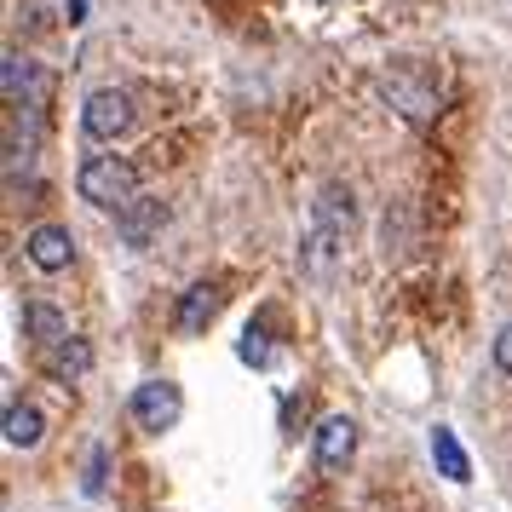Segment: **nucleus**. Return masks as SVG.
I'll return each mask as SVG.
<instances>
[{
    "label": "nucleus",
    "mask_w": 512,
    "mask_h": 512,
    "mask_svg": "<svg viewBox=\"0 0 512 512\" xmlns=\"http://www.w3.org/2000/svg\"><path fill=\"white\" fill-rule=\"evenodd\" d=\"M236 357H242L248 369H265V363H271V346H265V328H259V323L242 328V346H236Z\"/></svg>",
    "instance_id": "nucleus-16"
},
{
    "label": "nucleus",
    "mask_w": 512,
    "mask_h": 512,
    "mask_svg": "<svg viewBox=\"0 0 512 512\" xmlns=\"http://www.w3.org/2000/svg\"><path fill=\"white\" fill-rule=\"evenodd\" d=\"M133 121H139V110H133L127 87H93V93L81 98V133L98 144H116Z\"/></svg>",
    "instance_id": "nucleus-3"
},
{
    "label": "nucleus",
    "mask_w": 512,
    "mask_h": 512,
    "mask_svg": "<svg viewBox=\"0 0 512 512\" xmlns=\"http://www.w3.org/2000/svg\"><path fill=\"white\" fill-rule=\"evenodd\" d=\"M311 219L328 225V231L351 236V225H357V196H351L346 185H323L317 190V202H311Z\"/></svg>",
    "instance_id": "nucleus-11"
},
{
    "label": "nucleus",
    "mask_w": 512,
    "mask_h": 512,
    "mask_svg": "<svg viewBox=\"0 0 512 512\" xmlns=\"http://www.w3.org/2000/svg\"><path fill=\"white\" fill-rule=\"evenodd\" d=\"M47 438V420L35 403H6V443L12 449H35V443Z\"/></svg>",
    "instance_id": "nucleus-14"
},
{
    "label": "nucleus",
    "mask_w": 512,
    "mask_h": 512,
    "mask_svg": "<svg viewBox=\"0 0 512 512\" xmlns=\"http://www.w3.org/2000/svg\"><path fill=\"white\" fill-rule=\"evenodd\" d=\"M75 190H81V202H93L104 213H127L139 202V167L127 156H87L75 173Z\"/></svg>",
    "instance_id": "nucleus-1"
},
{
    "label": "nucleus",
    "mask_w": 512,
    "mask_h": 512,
    "mask_svg": "<svg viewBox=\"0 0 512 512\" xmlns=\"http://www.w3.org/2000/svg\"><path fill=\"white\" fill-rule=\"evenodd\" d=\"M495 369H501V374L512 380V323L495 328Z\"/></svg>",
    "instance_id": "nucleus-18"
},
{
    "label": "nucleus",
    "mask_w": 512,
    "mask_h": 512,
    "mask_svg": "<svg viewBox=\"0 0 512 512\" xmlns=\"http://www.w3.org/2000/svg\"><path fill=\"white\" fill-rule=\"evenodd\" d=\"M432 461H438V472L449 478V484H466V478H472V461H466L461 438H455L449 426H438V432H432Z\"/></svg>",
    "instance_id": "nucleus-15"
},
{
    "label": "nucleus",
    "mask_w": 512,
    "mask_h": 512,
    "mask_svg": "<svg viewBox=\"0 0 512 512\" xmlns=\"http://www.w3.org/2000/svg\"><path fill=\"white\" fill-rule=\"evenodd\" d=\"M213 311H219V288L213 282H190L179 294V334H202L213 323Z\"/></svg>",
    "instance_id": "nucleus-12"
},
{
    "label": "nucleus",
    "mask_w": 512,
    "mask_h": 512,
    "mask_svg": "<svg viewBox=\"0 0 512 512\" xmlns=\"http://www.w3.org/2000/svg\"><path fill=\"white\" fill-rule=\"evenodd\" d=\"M311 449H317V466H323V472H346V461L357 455V420L351 415H328L323 426H317Z\"/></svg>",
    "instance_id": "nucleus-8"
},
{
    "label": "nucleus",
    "mask_w": 512,
    "mask_h": 512,
    "mask_svg": "<svg viewBox=\"0 0 512 512\" xmlns=\"http://www.w3.org/2000/svg\"><path fill=\"white\" fill-rule=\"evenodd\" d=\"M41 369H47L58 386H75V380H87V374H93V346H87L81 334H70L64 346L41 351Z\"/></svg>",
    "instance_id": "nucleus-9"
},
{
    "label": "nucleus",
    "mask_w": 512,
    "mask_h": 512,
    "mask_svg": "<svg viewBox=\"0 0 512 512\" xmlns=\"http://www.w3.org/2000/svg\"><path fill=\"white\" fill-rule=\"evenodd\" d=\"M24 259L35 265V271H47V277L70 271V259H75V236H70V225H35V231L24 236Z\"/></svg>",
    "instance_id": "nucleus-6"
},
{
    "label": "nucleus",
    "mask_w": 512,
    "mask_h": 512,
    "mask_svg": "<svg viewBox=\"0 0 512 512\" xmlns=\"http://www.w3.org/2000/svg\"><path fill=\"white\" fill-rule=\"evenodd\" d=\"M185 415V392L173 386V380H144L139 392H133V420H139V432H173Z\"/></svg>",
    "instance_id": "nucleus-4"
},
{
    "label": "nucleus",
    "mask_w": 512,
    "mask_h": 512,
    "mask_svg": "<svg viewBox=\"0 0 512 512\" xmlns=\"http://www.w3.org/2000/svg\"><path fill=\"white\" fill-rule=\"evenodd\" d=\"M346 242L351 236H340V231H328V225H305V236H300V271H305V282H328L334 277V265H340V254H346Z\"/></svg>",
    "instance_id": "nucleus-5"
},
{
    "label": "nucleus",
    "mask_w": 512,
    "mask_h": 512,
    "mask_svg": "<svg viewBox=\"0 0 512 512\" xmlns=\"http://www.w3.org/2000/svg\"><path fill=\"white\" fill-rule=\"evenodd\" d=\"M374 87H380V98L392 104L397 116L415 121V127H426V121L438 116V87H432V81H426L415 64H392V70L380 75Z\"/></svg>",
    "instance_id": "nucleus-2"
},
{
    "label": "nucleus",
    "mask_w": 512,
    "mask_h": 512,
    "mask_svg": "<svg viewBox=\"0 0 512 512\" xmlns=\"http://www.w3.org/2000/svg\"><path fill=\"white\" fill-rule=\"evenodd\" d=\"M167 213H173V208H167L162 196H139L127 213H116V236L127 242V248H150V242L162 236Z\"/></svg>",
    "instance_id": "nucleus-7"
},
{
    "label": "nucleus",
    "mask_w": 512,
    "mask_h": 512,
    "mask_svg": "<svg viewBox=\"0 0 512 512\" xmlns=\"http://www.w3.org/2000/svg\"><path fill=\"white\" fill-rule=\"evenodd\" d=\"M104 472H110V443H93V455H87V478H81V489H87V495H104V484H110Z\"/></svg>",
    "instance_id": "nucleus-17"
},
{
    "label": "nucleus",
    "mask_w": 512,
    "mask_h": 512,
    "mask_svg": "<svg viewBox=\"0 0 512 512\" xmlns=\"http://www.w3.org/2000/svg\"><path fill=\"white\" fill-rule=\"evenodd\" d=\"M35 87H41V70H35V58H24V52H6V104L18 110H35Z\"/></svg>",
    "instance_id": "nucleus-13"
},
{
    "label": "nucleus",
    "mask_w": 512,
    "mask_h": 512,
    "mask_svg": "<svg viewBox=\"0 0 512 512\" xmlns=\"http://www.w3.org/2000/svg\"><path fill=\"white\" fill-rule=\"evenodd\" d=\"M24 340H35V351H52L70 340V317L47 300H29L24 305Z\"/></svg>",
    "instance_id": "nucleus-10"
}]
</instances>
